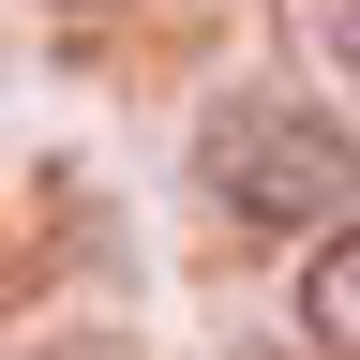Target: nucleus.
Returning a JSON list of instances; mask_svg holds the SVG:
<instances>
[{
    "label": "nucleus",
    "instance_id": "20e7f679",
    "mask_svg": "<svg viewBox=\"0 0 360 360\" xmlns=\"http://www.w3.org/2000/svg\"><path fill=\"white\" fill-rule=\"evenodd\" d=\"M60 15H105V0H60Z\"/></svg>",
    "mask_w": 360,
    "mask_h": 360
},
{
    "label": "nucleus",
    "instance_id": "f257e3e1",
    "mask_svg": "<svg viewBox=\"0 0 360 360\" xmlns=\"http://www.w3.org/2000/svg\"><path fill=\"white\" fill-rule=\"evenodd\" d=\"M195 180L255 225V240H345V225H360V150H345V120L300 105V90H240V105H210Z\"/></svg>",
    "mask_w": 360,
    "mask_h": 360
},
{
    "label": "nucleus",
    "instance_id": "7ed1b4c3",
    "mask_svg": "<svg viewBox=\"0 0 360 360\" xmlns=\"http://www.w3.org/2000/svg\"><path fill=\"white\" fill-rule=\"evenodd\" d=\"M330 60H345V75H360V0H330Z\"/></svg>",
    "mask_w": 360,
    "mask_h": 360
},
{
    "label": "nucleus",
    "instance_id": "f03ea898",
    "mask_svg": "<svg viewBox=\"0 0 360 360\" xmlns=\"http://www.w3.org/2000/svg\"><path fill=\"white\" fill-rule=\"evenodd\" d=\"M300 330L330 345V360H360V225H345V240H315V255H300Z\"/></svg>",
    "mask_w": 360,
    "mask_h": 360
}]
</instances>
